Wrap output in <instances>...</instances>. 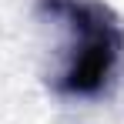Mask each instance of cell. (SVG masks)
Listing matches in <instances>:
<instances>
[{"mask_svg":"<svg viewBox=\"0 0 124 124\" xmlns=\"http://www.w3.org/2000/svg\"><path fill=\"white\" fill-rule=\"evenodd\" d=\"M64 10L74 27V44L67 50V64L61 70L57 87L64 94H77V97L101 94L121 57V30L101 7L67 3Z\"/></svg>","mask_w":124,"mask_h":124,"instance_id":"obj_1","label":"cell"}]
</instances>
